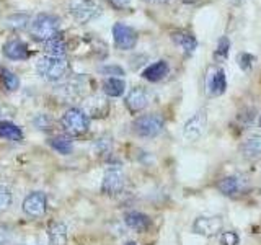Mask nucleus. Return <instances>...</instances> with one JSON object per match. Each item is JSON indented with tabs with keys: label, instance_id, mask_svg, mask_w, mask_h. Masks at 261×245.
<instances>
[{
	"label": "nucleus",
	"instance_id": "1",
	"mask_svg": "<svg viewBox=\"0 0 261 245\" xmlns=\"http://www.w3.org/2000/svg\"><path fill=\"white\" fill-rule=\"evenodd\" d=\"M61 21L56 15L51 13H39L35 16V20L30 23V33L35 39H39L46 43V41L59 36Z\"/></svg>",
	"mask_w": 261,
	"mask_h": 245
},
{
	"label": "nucleus",
	"instance_id": "2",
	"mask_svg": "<svg viewBox=\"0 0 261 245\" xmlns=\"http://www.w3.org/2000/svg\"><path fill=\"white\" fill-rule=\"evenodd\" d=\"M36 70L43 79L49 82L61 80L69 70V62L65 57L57 56H43L36 62Z\"/></svg>",
	"mask_w": 261,
	"mask_h": 245
},
{
	"label": "nucleus",
	"instance_id": "3",
	"mask_svg": "<svg viewBox=\"0 0 261 245\" xmlns=\"http://www.w3.org/2000/svg\"><path fill=\"white\" fill-rule=\"evenodd\" d=\"M64 129L67 131L69 134L73 136H80V134H85L88 131L90 126V118L88 114L80 110V108H70L64 113V116L61 119Z\"/></svg>",
	"mask_w": 261,
	"mask_h": 245
},
{
	"label": "nucleus",
	"instance_id": "4",
	"mask_svg": "<svg viewBox=\"0 0 261 245\" xmlns=\"http://www.w3.org/2000/svg\"><path fill=\"white\" fill-rule=\"evenodd\" d=\"M163 126H165L163 118L160 114L152 113V114H144V116L137 118L133 125V129H134V133L141 137H155L163 131Z\"/></svg>",
	"mask_w": 261,
	"mask_h": 245
},
{
	"label": "nucleus",
	"instance_id": "5",
	"mask_svg": "<svg viewBox=\"0 0 261 245\" xmlns=\"http://www.w3.org/2000/svg\"><path fill=\"white\" fill-rule=\"evenodd\" d=\"M69 10L79 23H88L101 13V7L95 0H72Z\"/></svg>",
	"mask_w": 261,
	"mask_h": 245
},
{
	"label": "nucleus",
	"instance_id": "6",
	"mask_svg": "<svg viewBox=\"0 0 261 245\" xmlns=\"http://www.w3.org/2000/svg\"><path fill=\"white\" fill-rule=\"evenodd\" d=\"M113 38L114 44L121 51H130L137 44V33L126 23H116L113 27Z\"/></svg>",
	"mask_w": 261,
	"mask_h": 245
},
{
	"label": "nucleus",
	"instance_id": "7",
	"mask_svg": "<svg viewBox=\"0 0 261 245\" xmlns=\"http://www.w3.org/2000/svg\"><path fill=\"white\" fill-rule=\"evenodd\" d=\"M206 125H207V116H206V111L201 110L198 113H194L193 116L185 122L183 126V137L185 141L188 142H194L204 134L206 131Z\"/></svg>",
	"mask_w": 261,
	"mask_h": 245
},
{
	"label": "nucleus",
	"instance_id": "8",
	"mask_svg": "<svg viewBox=\"0 0 261 245\" xmlns=\"http://www.w3.org/2000/svg\"><path fill=\"white\" fill-rule=\"evenodd\" d=\"M124 185H126V178L122 170L118 167H111L105 172V177H103V183H101V191L105 194H118L124 190Z\"/></svg>",
	"mask_w": 261,
	"mask_h": 245
},
{
	"label": "nucleus",
	"instance_id": "9",
	"mask_svg": "<svg viewBox=\"0 0 261 245\" xmlns=\"http://www.w3.org/2000/svg\"><path fill=\"white\" fill-rule=\"evenodd\" d=\"M222 229H224V223H222V219L217 216L214 217L202 216L196 219L193 224V232L202 237H214L222 232Z\"/></svg>",
	"mask_w": 261,
	"mask_h": 245
},
{
	"label": "nucleus",
	"instance_id": "10",
	"mask_svg": "<svg viewBox=\"0 0 261 245\" xmlns=\"http://www.w3.org/2000/svg\"><path fill=\"white\" fill-rule=\"evenodd\" d=\"M47 208V198L43 191H33L23 201V211L30 217H41L44 216Z\"/></svg>",
	"mask_w": 261,
	"mask_h": 245
},
{
	"label": "nucleus",
	"instance_id": "11",
	"mask_svg": "<svg viewBox=\"0 0 261 245\" xmlns=\"http://www.w3.org/2000/svg\"><path fill=\"white\" fill-rule=\"evenodd\" d=\"M150 103V92L142 87H134L126 96V106L130 113H139Z\"/></svg>",
	"mask_w": 261,
	"mask_h": 245
},
{
	"label": "nucleus",
	"instance_id": "12",
	"mask_svg": "<svg viewBox=\"0 0 261 245\" xmlns=\"http://www.w3.org/2000/svg\"><path fill=\"white\" fill-rule=\"evenodd\" d=\"M4 56L10 61H27L30 57L28 46L20 39H10L4 44Z\"/></svg>",
	"mask_w": 261,
	"mask_h": 245
},
{
	"label": "nucleus",
	"instance_id": "13",
	"mask_svg": "<svg viewBox=\"0 0 261 245\" xmlns=\"http://www.w3.org/2000/svg\"><path fill=\"white\" fill-rule=\"evenodd\" d=\"M227 90V77L222 69L212 70L207 77V93L211 96H219Z\"/></svg>",
	"mask_w": 261,
	"mask_h": 245
},
{
	"label": "nucleus",
	"instance_id": "14",
	"mask_svg": "<svg viewBox=\"0 0 261 245\" xmlns=\"http://www.w3.org/2000/svg\"><path fill=\"white\" fill-rule=\"evenodd\" d=\"M170 72V65L167 61H157L150 65H147V67L142 70V77L149 82H159V80H163Z\"/></svg>",
	"mask_w": 261,
	"mask_h": 245
},
{
	"label": "nucleus",
	"instance_id": "15",
	"mask_svg": "<svg viewBox=\"0 0 261 245\" xmlns=\"http://www.w3.org/2000/svg\"><path fill=\"white\" fill-rule=\"evenodd\" d=\"M124 223L129 229H133L136 232H145L150 227V219L149 216L142 214L139 211H129L124 214Z\"/></svg>",
	"mask_w": 261,
	"mask_h": 245
},
{
	"label": "nucleus",
	"instance_id": "16",
	"mask_svg": "<svg viewBox=\"0 0 261 245\" xmlns=\"http://www.w3.org/2000/svg\"><path fill=\"white\" fill-rule=\"evenodd\" d=\"M242 154L245 155V159H248V160L261 159V136L259 134L250 136L242 145Z\"/></svg>",
	"mask_w": 261,
	"mask_h": 245
},
{
	"label": "nucleus",
	"instance_id": "17",
	"mask_svg": "<svg viewBox=\"0 0 261 245\" xmlns=\"http://www.w3.org/2000/svg\"><path fill=\"white\" fill-rule=\"evenodd\" d=\"M171 39L175 41V44L179 49H183V51L188 53V54L194 53V49L198 47V41H196V38L193 35H190V33H186V31L171 33Z\"/></svg>",
	"mask_w": 261,
	"mask_h": 245
},
{
	"label": "nucleus",
	"instance_id": "18",
	"mask_svg": "<svg viewBox=\"0 0 261 245\" xmlns=\"http://www.w3.org/2000/svg\"><path fill=\"white\" fill-rule=\"evenodd\" d=\"M103 92L105 95L118 98L126 92V82L118 77H110L103 82Z\"/></svg>",
	"mask_w": 261,
	"mask_h": 245
},
{
	"label": "nucleus",
	"instance_id": "19",
	"mask_svg": "<svg viewBox=\"0 0 261 245\" xmlns=\"http://www.w3.org/2000/svg\"><path fill=\"white\" fill-rule=\"evenodd\" d=\"M51 245H67V226L62 223H54L47 231Z\"/></svg>",
	"mask_w": 261,
	"mask_h": 245
},
{
	"label": "nucleus",
	"instance_id": "20",
	"mask_svg": "<svg viewBox=\"0 0 261 245\" xmlns=\"http://www.w3.org/2000/svg\"><path fill=\"white\" fill-rule=\"evenodd\" d=\"M0 137L7 141H21L23 133L21 129L10 121H0Z\"/></svg>",
	"mask_w": 261,
	"mask_h": 245
},
{
	"label": "nucleus",
	"instance_id": "21",
	"mask_svg": "<svg viewBox=\"0 0 261 245\" xmlns=\"http://www.w3.org/2000/svg\"><path fill=\"white\" fill-rule=\"evenodd\" d=\"M49 144H51V147H53L56 152H59L62 155H69L73 151V144H72V141H70L67 136H56V137H51V139H49Z\"/></svg>",
	"mask_w": 261,
	"mask_h": 245
},
{
	"label": "nucleus",
	"instance_id": "22",
	"mask_svg": "<svg viewBox=\"0 0 261 245\" xmlns=\"http://www.w3.org/2000/svg\"><path fill=\"white\" fill-rule=\"evenodd\" d=\"M44 51L47 56H57V57H64L65 51H67V46H65L64 41L57 36V38H53L44 43Z\"/></svg>",
	"mask_w": 261,
	"mask_h": 245
},
{
	"label": "nucleus",
	"instance_id": "23",
	"mask_svg": "<svg viewBox=\"0 0 261 245\" xmlns=\"http://www.w3.org/2000/svg\"><path fill=\"white\" fill-rule=\"evenodd\" d=\"M217 188H219V191L222 194L230 196V194H235L237 191L240 190V182H239V178H237V177H224L217 183Z\"/></svg>",
	"mask_w": 261,
	"mask_h": 245
},
{
	"label": "nucleus",
	"instance_id": "24",
	"mask_svg": "<svg viewBox=\"0 0 261 245\" xmlns=\"http://www.w3.org/2000/svg\"><path fill=\"white\" fill-rule=\"evenodd\" d=\"M0 80H2L4 87L8 90V92H15V90H18V87H20L18 76L8 69H0Z\"/></svg>",
	"mask_w": 261,
	"mask_h": 245
},
{
	"label": "nucleus",
	"instance_id": "25",
	"mask_svg": "<svg viewBox=\"0 0 261 245\" xmlns=\"http://www.w3.org/2000/svg\"><path fill=\"white\" fill-rule=\"evenodd\" d=\"M28 21H30V16L24 13H15L5 18V24L12 30H21L27 27Z\"/></svg>",
	"mask_w": 261,
	"mask_h": 245
},
{
	"label": "nucleus",
	"instance_id": "26",
	"mask_svg": "<svg viewBox=\"0 0 261 245\" xmlns=\"http://www.w3.org/2000/svg\"><path fill=\"white\" fill-rule=\"evenodd\" d=\"M228 51H230V41L227 36H222L217 43V49L214 51V59L217 62H224L228 57Z\"/></svg>",
	"mask_w": 261,
	"mask_h": 245
},
{
	"label": "nucleus",
	"instance_id": "27",
	"mask_svg": "<svg viewBox=\"0 0 261 245\" xmlns=\"http://www.w3.org/2000/svg\"><path fill=\"white\" fill-rule=\"evenodd\" d=\"M12 206V191L5 185H0V212H5Z\"/></svg>",
	"mask_w": 261,
	"mask_h": 245
},
{
	"label": "nucleus",
	"instance_id": "28",
	"mask_svg": "<svg viewBox=\"0 0 261 245\" xmlns=\"http://www.w3.org/2000/svg\"><path fill=\"white\" fill-rule=\"evenodd\" d=\"M100 72L105 74V76H111V77H122L124 76V69L121 67V65H116V64H110V65H103L100 67Z\"/></svg>",
	"mask_w": 261,
	"mask_h": 245
},
{
	"label": "nucleus",
	"instance_id": "29",
	"mask_svg": "<svg viewBox=\"0 0 261 245\" xmlns=\"http://www.w3.org/2000/svg\"><path fill=\"white\" fill-rule=\"evenodd\" d=\"M239 242H240V237L233 231H225L220 234V243L222 245H239Z\"/></svg>",
	"mask_w": 261,
	"mask_h": 245
},
{
	"label": "nucleus",
	"instance_id": "30",
	"mask_svg": "<svg viewBox=\"0 0 261 245\" xmlns=\"http://www.w3.org/2000/svg\"><path fill=\"white\" fill-rule=\"evenodd\" d=\"M253 59H255V57H253L251 54H242L240 56V59H239V64H240V67L243 69V70H250L251 67H253Z\"/></svg>",
	"mask_w": 261,
	"mask_h": 245
},
{
	"label": "nucleus",
	"instance_id": "31",
	"mask_svg": "<svg viewBox=\"0 0 261 245\" xmlns=\"http://www.w3.org/2000/svg\"><path fill=\"white\" fill-rule=\"evenodd\" d=\"M96 145L100 147V152L101 154L110 152L111 151V139L110 137H103V139H100V141L96 142Z\"/></svg>",
	"mask_w": 261,
	"mask_h": 245
},
{
	"label": "nucleus",
	"instance_id": "32",
	"mask_svg": "<svg viewBox=\"0 0 261 245\" xmlns=\"http://www.w3.org/2000/svg\"><path fill=\"white\" fill-rule=\"evenodd\" d=\"M133 0H110V4L116 8H127Z\"/></svg>",
	"mask_w": 261,
	"mask_h": 245
},
{
	"label": "nucleus",
	"instance_id": "33",
	"mask_svg": "<svg viewBox=\"0 0 261 245\" xmlns=\"http://www.w3.org/2000/svg\"><path fill=\"white\" fill-rule=\"evenodd\" d=\"M0 245H8V235L4 229H0Z\"/></svg>",
	"mask_w": 261,
	"mask_h": 245
},
{
	"label": "nucleus",
	"instance_id": "34",
	"mask_svg": "<svg viewBox=\"0 0 261 245\" xmlns=\"http://www.w3.org/2000/svg\"><path fill=\"white\" fill-rule=\"evenodd\" d=\"M149 2H155V4H163V2H168V0H149Z\"/></svg>",
	"mask_w": 261,
	"mask_h": 245
},
{
	"label": "nucleus",
	"instance_id": "35",
	"mask_svg": "<svg viewBox=\"0 0 261 245\" xmlns=\"http://www.w3.org/2000/svg\"><path fill=\"white\" fill-rule=\"evenodd\" d=\"M232 2H233V4H242L243 0H232Z\"/></svg>",
	"mask_w": 261,
	"mask_h": 245
},
{
	"label": "nucleus",
	"instance_id": "36",
	"mask_svg": "<svg viewBox=\"0 0 261 245\" xmlns=\"http://www.w3.org/2000/svg\"><path fill=\"white\" fill-rule=\"evenodd\" d=\"M126 245H137V243H136V242H127Z\"/></svg>",
	"mask_w": 261,
	"mask_h": 245
},
{
	"label": "nucleus",
	"instance_id": "37",
	"mask_svg": "<svg viewBox=\"0 0 261 245\" xmlns=\"http://www.w3.org/2000/svg\"><path fill=\"white\" fill-rule=\"evenodd\" d=\"M259 126H261V118H259Z\"/></svg>",
	"mask_w": 261,
	"mask_h": 245
}]
</instances>
